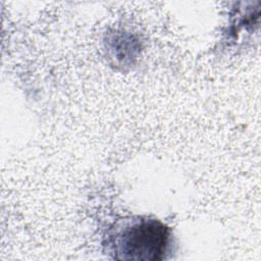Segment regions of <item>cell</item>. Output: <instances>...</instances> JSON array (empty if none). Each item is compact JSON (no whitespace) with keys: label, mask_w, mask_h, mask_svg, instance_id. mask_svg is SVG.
I'll return each instance as SVG.
<instances>
[{"label":"cell","mask_w":261,"mask_h":261,"mask_svg":"<svg viewBox=\"0 0 261 261\" xmlns=\"http://www.w3.org/2000/svg\"><path fill=\"white\" fill-rule=\"evenodd\" d=\"M115 258L133 260L162 259L169 242V229L154 219H143L126 225L112 237Z\"/></svg>","instance_id":"obj_1"}]
</instances>
